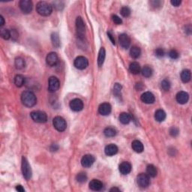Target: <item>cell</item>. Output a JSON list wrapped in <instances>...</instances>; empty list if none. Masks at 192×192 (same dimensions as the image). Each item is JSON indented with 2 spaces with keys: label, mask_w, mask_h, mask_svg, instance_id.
Listing matches in <instances>:
<instances>
[{
  "label": "cell",
  "mask_w": 192,
  "mask_h": 192,
  "mask_svg": "<svg viewBox=\"0 0 192 192\" xmlns=\"http://www.w3.org/2000/svg\"><path fill=\"white\" fill-rule=\"evenodd\" d=\"M119 119L121 123L123 124V125H127V124L130 123V122L131 121V117L128 113H122L119 115Z\"/></svg>",
  "instance_id": "cell-25"
},
{
  "label": "cell",
  "mask_w": 192,
  "mask_h": 192,
  "mask_svg": "<svg viewBox=\"0 0 192 192\" xmlns=\"http://www.w3.org/2000/svg\"><path fill=\"white\" fill-rule=\"evenodd\" d=\"M30 116L32 120L37 123H45L48 121V116L43 111H32L30 113Z\"/></svg>",
  "instance_id": "cell-4"
},
{
  "label": "cell",
  "mask_w": 192,
  "mask_h": 192,
  "mask_svg": "<svg viewBox=\"0 0 192 192\" xmlns=\"http://www.w3.org/2000/svg\"><path fill=\"white\" fill-rule=\"evenodd\" d=\"M19 5H20V10L23 14L28 15L32 12L33 5L32 2L30 0H21L19 3Z\"/></svg>",
  "instance_id": "cell-8"
},
{
  "label": "cell",
  "mask_w": 192,
  "mask_h": 192,
  "mask_svg": "<svg viewBox=\"0 0 192 192\" xmlns=\"http://www.w3.org/2000/svg\"><path fill=\"white\" fill-rule=\"evenodd\" d=\"M141 72H142L143 76L147 78H150V77L152 75V73H153L152 68L149 67V66L148 65L144 66V67L143 68L142 70H141Z\"/></svg>",
  "instance_id": "cell-32"
},
{
  "label": "cell",
  "mask_w": 192,
  "mask_h": 192,
  "mask_svg": "<svg viewBox=\"0 0 192 192\" xmlns=\"http://www.w3.org/2000/svg\"><path fill=\"white\" fill-rule=\"evenodd\" d=\"M21 101L24 106L27 107V108H32L37 103V98L32 92L25 91L21 95Z\"/></svg>",
  "instance_id": "cell-1"
},
{
  "label": "cell",
  "mask_w": 192,
  "mask_h": 192,
  "mask_svg": "<svg viewBox=\"0 0 192 192\" xmlns=\"http://www.w3.org/2000/svg\"><path fill=\"white\" fill-rule=\"evenodd\" d=\"M131 164L128 161H124L119 164V172L122 174V175H127L131 171Z\"/></svg>",
  "instance_id": "cell-18"
},
{
  "label": "cell",
  "mask_w": 192,
  "mask_h": 192,
  "mask_svg": "<svg viewBox=\"0 0 192 192\" xmlns=\"http://www.w3.org/2000/svg\"><path fill=\"white\" fill-rule=\"evenodd\" d=\"M11 35H12V38L13 40L16 41L18 38V33L16 32V30H12V32H11Z\"/></svg>",
  "instance_id": "cell-45"
},
{
  "label": "cell",
  "mask_w": 192,
  "mask_h": 192,
  "mask_svg": "<svg viewBox=\"0 0 192 192\" xmlns=\"http://www.w3.org/2000/svg\"><path fill=\"white\" fill-rule=\"evenodd\" d=\"M141 50L137 46H133L130 50V55L133 59H137L141 56Z\"/></svg>",
  "instance_id": "cell-27"
},
{
  "label": "cell",
  "mask_w": 192,
  "mask_h": 192,
  "mask_svg": "<svg viewBox=\"0 0 192 192\" xmlns=\"http://www.w3.org/2000/svg\"><path fill=\"white\" fill-rule=\"evenodd\" d=\"M181 80L183 83H188V82L191 80V71L188 70V69H185V70L182 71L181 72Z\"/></svg>",
  "instance_id": "cell-23"
},
{
  "label": "cell",
  "mask_w": 192,
  "mask_h": 192,
  "mask_svg": "<svg viewBox=\"0 0 192 192\" xmlns=\"http://www.w3.org/2000/svg\"><path fill=\"white\" fill-rule=\"evenodd\" d=\"M161 88L163 89L164 91H169L170 89V83L169 80H163L161 83Z\"/></svg>",
  "instance_id": "cell-37"
},
{
  "label": "cell",
  "mask_w": 192,
  "mask_h": 192,
  "mask_svg": "<svg viewBox=\"0 0 192 192\" xmlns=\"http://www.w3.org/2000/svg\"><path fill=\"white\" fill-rule=\"evenodd\" d=\"M170 3L172 5L175 6V7H178V6L180 5L182 2L179 1V0H172V1H170Z\"/></svg>",
  "instance_id": "cell-44"
},
{
  "label": "cell",
  "mask_w": 192,
  "mask_h": 192,
  "mask_svg": "<svg viewBox=\"0 0 192 192\" xmlns=\"http://www.w3.org/2000/svg\"><path fill=\"white\" fill-rule=\"evenodd\" d=\"M176 101L180 104H185L188 102V99H189V95L186 92L184 91H180L178 92L176 95Z\"/></svg>",
  "instance_id": "cell-15"
},
{
  "label": "cell",
  "mask_w": 192,
  "mask_h": 192,
  "mask_svg": "<svg viewBox=\"0 0 192 192\" xmlns=\"http://www.w3.org/2000/svg\"><path fill=\"white\" fill-rule=\"evenodd\" d=\"M58 61H59V58H58L57 54L54 52H51V53H48V56L46 57V62L48 65L50 67H53L57 64Z\"/></svg>",
  "instance_id": "cell-13"
},
{
  "label": "cell",
  "mask_w": 192,
  "mask_h": 192,
  "mask_svg": "<svg viewBox=\"0 0 192 192\" xmlns=\"http://www.w3.org/2000/svg\"><path fill=\"white\" fill-rule=\"evenodd\" d=\"M53 5H54V8H56L57 10H62L64 7V3L62 2H54Z\"/></svg>",
  "instance_id": "cell-43"
},
{
  "label": "cell",
  "mask_w": 192,
  "mask_h": 192,
  "mask_svg": "<svg viewBox=\"0 0 192 192\" xmlns=\"http://www.w3.org/2000/svg\"><path fill=\"white\" fill-rule=\"evenodd\" d=\"M76 180L79 183H84L87 180V176L85 173H79L76 176Z\"/></svg>",
  "instance_id": "cell-35"
},
{
  "label": "cell",
  "mask_w": 192,
  "mask_h": 192,
  "mask_svg": "<svg viewBox=\"0 0 192 192\" xmlns=\"http://www.w3.org/2000/svg\"><path fill=\"white\" fill-rule=\"evenodd\" d=\"M21 170L22 173H23V175L24 176L25 179L26 180H29L32 177V169H31V167L29 165V162H28L27 159H26L25 157L22 158V163H21Z\"/></svg>",
  "instance_id": "cell-3"
},
{
  "label": "cell",
  "mask_w": 192,
  "mask_h": 192,
  "mask_svg": "<svg viewBox=\"0 0 192 192\" xmlns=\"http://www.w3.org/2000/svg\"><path fill=\"white\" fill-rule=\"evenodd\" d=\"M15 64V66H16V68L18 69V70L24 68L25 65H26V62H25L24 59L21 57L16 58Z\"/></svg>",
  "instance_id": "cell-33"
},
{
  "label": "cell",
  "mask_w": 192,
  "mask_h": 192,
  "mask_svg": "<svg viewBox=\"0 0 192 192\" xmlns=\"http://www.w3.org/2000/svg\"><path fill=\"white\" fill-rule=\"evenodd\" d=\"M137 183L140 188H147L150 184V177L146 174H140L137 177Z\"/></svg>",
  "instance_id": "cell-7"
},
{
  "label": "cell",
  "mask_w": 192,
  "mask_h": 192,
  "mask_svg": "<svg viewBox=\"0 0 192 192\" xmlns=\"http://www.w3.org/2000/svg\"><path fill=\"white\" fill-rule=\"evenodd\" d=\"M141 101L145 104H153L155 102V95L150 92H146L141 95Z\"/></svg>",
  "instance_id": "cell-17"
},
{
  "label": "cell",
  "mask_w": 192,
  "mask_h": 192,
  "mask_svg": "<svg viewBox=\"0 0 192 192\" xmlns=\"http://www.w3.org/2000/svg\"><path fill=\"white\" fill-rule=\"evenodd\" d=\"M120 13L122 17H128L130 16L131 15V9L129 8L128 7H127V6H124V7H122V8H121Z\"/></svg>",
  "instance_id": "cell-38"
},
{
  "label": "cell",
  "mask_w": 192,
  "mask_h": 192,
  "mask_svg": "<svg viewBox=\"0 0 192 192\" xmlns=\"http://www.w3.org/2000/svg\"><path fill=\"white\" fill-rule=\"evenodd\" d=\"M60 83L56 77L52 76L49 78L48 80V90L50 92H55L59 89Z\"/></svg>",
  "instance_id": "cell-9"
},
{
  "label": "cell",
  "mask_w": 192,
  "mask_h": 192,
  "mask_svg": "<svg viewBox=\"0 0 192 192\" xmlns=\"http://www.w3.org/2000/svg\"><path fill=\"white\" fill-rule=\"evenodd\" d=\"M110 191H118V192H119V191H120V189H119V188H112L111 190H110Z\"/></svg>",
  "instance_id": "cell-53"
},
{
  "label": "cell",
  "mask_w": 192,
  "mask_h": 192,
  "mask_svg": "<svg viewBox=\"0 0 192 192\" xmlns=\"http://www.w3.org/2000/svg\"><path fill=\"white\" fill-rule=\"evenodd\" d=\"M76 29L77 34H78L79 38H84L85 33H86V27H85V23L83 22V19L80 17H77L76 19Z\"/></svg>",
  "instance_id": "cell-5"
},
{
  "label": "cell",
  "mask_w": 192,
  "mask_h": 192,
  "mask_svg": "<svg viewBox=\"0 0 192 192\" xmlns=\"http://www.w3.org/2000/svg\"><path fill=\"white\" fill-rule=\"evenodd\" d=\"M105 56H106V52H105V49L104 48H101L99 50L98 53V65L99 67L102 66L104 62Z\"/></svg>",
  "instance_id": "cell-26"
},
{
  "label": "cell",
  "mask_w": 192,
  "mask_h": 192,
  "mask_svg": "<svg viewBox=\"0 0 192 192\" xmlns=\"http://www.w3.org/2000/svg\"><path fill=\"white\" fill-rule=\"evenodd\" d=\"M121 90H122V86L119 83H115L113 86V94L116 98L121 97Z\"/></svg>",
  "instance_id": "cell-34"
},
{
  "label": "cell",
  "mask_w": 192,
  "mask_h": 192,
  "mask_svg": "<svg viewBox=\"0 0 192 192\" xmlns=\"http://www.w3.org/2000/svg\"><path fill=\"white\" fill-rule=\"evenodd\" d=\"M5 24V20H4V17H3L2 16H0V26H4Z\"/></svg>",
  "instance_id": "cell-52"
},
{
  "label": "cell",
  "mask_w": 192,
  "mask_h": 192,
  "mask_svg": "<svg viewBox=\"0 0 192 192\" xmlns=\"http://www.w3.org/2000/svg\"><path fill=\"white\" fill-rule=\"evenodd\" d=\"M151 4L152 5V6H159L161 4V2L159 1H152L151 2Z\"/></svg>",
  "instance_id": "cell-51"
},
{
  "label": "cell",
  "mask_w": 192,
  "mask_h": 192,
  "mask_svg": "<svg viewBox=\"0 0 192 192\" xmlns=\"http://www.w3.org/2000/svg\"><path fill=\"white\" fill-rule=\"evenodd\" d=\"M75 68L79 70H83V69L86 68L87 66L89 65V61L84 56H78L75 59L74 62Z\"/></svg>",
  "instance_id": "cell-10"
},
{
  "label": "cell",
  "mask_w": 192,
  "mask_h": 192,
  "mask_svg": "<svg viewBox=\"0 0 192 192\" xmlns=\"http://www.w3.org/2000/svg\"><path fill=\"white\" fill-rule=\"evenodd\" d=\"M170 135L172 137H175L178 136L179 134V129H178L177 128H176V127H172L170 129Z\"/></svg>",
  "instance_id": "cell-41"
},
{
  "label": "cell",
  "mask_w": 192,
  "mask_h": 192,
  "mask_svg": "<svg viewBox=\"0 0 192 192\" xmlns=\"http://www.w3.org/2000/svg\"><path fill=\"white\" fill-rule=\"evenodd\" d=\"M70 108L73 111L75 112H79L81 111L83 108V102L82 100L79 98H74L73 100L71 101L70 104H69Z\"/></svg>",
  "instance_id": "cell-11"
},
{
  "label": "cell",
  "mask_w": 192,
  "mask_h": 192,
  "mask_svg": "<svg viewBox=\"0 0 192 192\" xmlns=\"http://www.w3.org/2000/svg\"><path fill=\"white\" fill-rule=\"evenodd\" d=\"M112 20L113 21V23H116V25H120L122 23V19L120 18L119 16H117V15H114L112 16Z\"/></svg>",
  "instance_id": "cell-40"
},
{
  "label": "cell",
  "mask_w": 192,
  "mask_h": 192,
  "mask_svg": "<svg viewBox=\"0 0 192 192\" xmlns=\"http://www.w3.org/2000/svg\"><path fill=\"white\" fill-rule=\"evenodd\" d=\"M58 149H59V146H57V144H53L51 146V147H50V150L52 152H55V151L58 150Z\"/></svg>",
  "instance_id": "cell-49"
},
{
  "label": "cell",
  "mask_w": 192,
  "mask_h": 192,
  "mask_svg": "<svg viewBox=\"0 0 192 192\" xmlns=\"http://www.w3.org/2000/svg\"><path fill=\"white\" fill-rule=\"evenodd\" d=\"M168 55H169V56L172 59H176L179 57V53H178L177 50H170Z\"/></svg>",
  "instance_id": "cell-39"
},
{
  "label": "cell",
  "mask_w": 192,
  "mask_h": 192,
  "mask_svg": "<svg viewBox=\"0 0 192 192\" xmlns=\"http://www.w3.org/2000/svg\"><path fill=\"white\" fill-rule=\"evenodd\" d=\"M111 110H112L111 105L109 103L105 102L100 104L98 108V112L102 116H108L111 113Z\"/></svg>",
  "instance_id": "cell-16"
},
{
  "label": "cell",
  "mask_w": 192,
  "mask_h": 192,
  "mask_svg": "<svg viewBox=\"0 0 192 192\" xmlns=\"http://www.w3.org/2000/svg\"><path fill=\"white\" fill-rule=\"evenodd\" d=\"M129 71L133 74H138L141 72V68L140 64L137 62H133L129 65Z\"/></svg>",
  "instance_id": "cell-22"
},
{
  "label": "cell",
  "mask_w": 192,
  "mask_h": 192,
  "mask_svg": "<svg viewBox=\"0 0 192 192\" xmlns=\"http://www.w3.org/2000/svg\"><path fill=\"white\" fill-rule=\"evenodd\" d=\"M119 42L122 48L127 49L129 48L131 45V38L128 35L123 33L119 36Z\"/></svg>",
  "instance_id": "cell-14"
},
{
  "label": "cell",
  "mask_w": 192,
  "mask_h": 192,
  "mask_svg": "<svg viewBox=\"0 0 192 192\" xmlns=\"http://www.w3.org/2000/svg\"><path fill=\"white\" fill-rule=\"evenodd\" d=\"M104 134L108 137H113L116 136V130L114 128H112V127H108L104 131Z\"/></svg>",
  "instance_id": "cell-31"
},
{
  "label": "cell",
  "mask_w": 192,
  "mask_h": 192,
  "mask_svg": "<svg viewBox=\"0 0 192 192\" xmlns=\"http://www.w3.org/2000/svg\"><path fill=\"white\" fill-rule=\"evenodd\" d=\"M146 174L149 176V177L155 178L158 174V170L157 168L154 166L153 164L148 165L146 167Z\"/></svg>",
  "instance_id": "cell-24"
},
{
  "label": "cell",
  "mask_w": 192,
  "mask_h": 192,
  "mask_svg": "<svg viewBox=\"0 0 192 192\" xmlns=\"http://www.w3.org/2000/svg\"><path fill=\"white\" fill-rule=\"evenodd\" d=\"M89 188L92 191H101L103 188V183L101 182L98 179H92L90 182H89Z\"/></svg>",
  "instance_id": "cell-19"
},
{
  "label": "cell",
  "mask_w": 192,
  "mask_h": 192,
  "mask_svg": "<svg viewBox=\"0 0 192 192\" xmlns=\"http://www.w3.org/2000/svg\"><path fill=\"white\" fill-rule=\"evenodd\" d=\"M0 35L5 40H8L12 35H11V32L7 29H1L0 31Z\"/></svg>",
  "instance_id": "cell-36"
},
{
  "label": "cell",
  "mask_w": 192,
  "mask_h": 192,
  "mask_svg": "<svg viewBox=\"0 0 192 192\" xmlns=\"http://www.w3.org/2000/svg\"><path fill=\"white\" fill-rule=\"evenodd\" d=\"M25 78L21 74H17L15 78V84L17 87H22L25 84Z\"/></svg>",
  "instance_id": "cell-30"
},
{
  "label": "cell",
  "mask_w": 192,
  "mask_h": 192,
  "mask_svg": "<svg viewBox=\"0 0 192 192\" xmlns=\"http://www.w3.org/2000/svg\"><path fill=\"white\" fill-rule=\"evenodd\" d=\"M16 190H17V191H20V192H24L25 191L24 188H23V186H22V185H17V186H16Z\"/></svg>",
  "instance_id": "cell-50"
},
{
  "label": "cell",
  "mask_w": 192,
  "mask_h": 192,
  "mask_svg": "<svg viewBox=\"0 0 192 192\" xmlns=\"http://www.w3.org/2000/svg\"><path fill=\"white\" fill-rule=\"evenodd\" d=\"M131 147L133 149V150L135 152H137V153H141V152H144V144L141 142L140 141L137 140H135L132 142L131 144Z\"/></svg>",
  "instance_id": "cell-21"
},
{
  "label": "cell",
  "mask_w": 192,
  "mask_h": 192,
  "mask_svg": "<svg viewBox=\"0 0 192 192\" xmlns=\"http://www.w3.org/2000/svg\"><path fill=\"white\" fill-rule=\"evenodd\" d=\"M51 41L53 45L55 48H58L60 47V39H59V36L58 33L53 32L51 35Z\"/></svg>",
  "instance_id": "cell-29"
},
{
  "label": "cell",
  "mask_w": 192,
  "mask_h": 192,
  "mask_svg": "<svg viewBox=\"0 0 192 192\" xmlns=\"http://www.w3.org/2000/svg\"><path fill=\"white\" fill-rule=\"evenodd\" d=\"M95 158L92 155H85L81 159V164L83 167H90L95 162Z\"/></svg>",
  "instance_id": "cell-12"
},
{
  "label": "cell",
  "mask_w": 192,
  "mask_h": 192,
  "mask_svg": "<svg viewBox=\"0 0 192 192\" xmlns=\"http://www.w3.org/2000/svg\"><path fill=\"white\" fill-rule=\"evenodd\" d=\"M155 56H158V57H163L164 56L165 53H164V49L162 48H157L156 50H155Z\"/></svg>",
  "instance_id": "cell-42"
},
{
  "label": "cell",
  "mask_w": 192,
  "mask_h": 192,
  "mask_svg": "<svg viewBox=\"0 0 192 192\" xmlns=\"http://www.w3.org/2000/svg\"><path fill=\"white\" fill-rule=\"evenodd\" d=\"M36 11H37L38 14L40 15L41 16L47 17L52 14L53 6L50 3L47 2H39L36 5Z\"/></svg>",
  "instance_id": "cell-2"
},
{
  "label": "cell",
  "mask_w": 192,
  "mask_h": 192,
  "mask_svg": "<svg viewBox=\"0 0 192 192\" xmlns=\"http://www.w3.org/2000/svg\"><path fill=\"white\" fill-rule=\"evenodd\" d=\"M185 33H187V34L190 35L191 33V25H188V26H185Z\"/></svg>",
  "instance_id": "cell-48"
},
{
  "label": "cell",
  "mask_w": 192,
  "mask_h": 192,
  "mask_svg": "<svg viewBox=\"0 0 192 192\" xmlns=\"http://www.w3.org/2000/svg\"><path fill=\"white\" fill-rule=\"evenodd\" d=\"M144 86L142 83H137L136 84V89H137V90L141 91V90H143V89H144Z\"/></svg>",
  "instance_id": "cell-46"
},
{
  "label": "cell",
  "mask_w": 192,
  "mask_h": 192,
  "mask_svg": "<svg viewBox=\"0 0 192 192\" xmlns=\"http://www.w3.org/2000/svg\"><path fill=\"white\" fill-rule=\"evenodd\" d=\"M104 152L108 156H113L118 152V147L115 144H109L105 147Z\"/></svg>",
  "instance_id": "cell-20"
},
{
  "label": "cell",
  "mask_w": 192,
  "mask_h": 192,
  "mask_svg": "<svg viewBox=\"0 0 192 192\" xmlns=\"http://www.w3.org/2000/svg\"><path fill=\"white\" fill-rule=\"evenodd\" d=\"M53 127L56 128V130H57L59 132L64 131L66 129V127H67L65 120L61 116H56L53 119Z\"/></svg>",
  "instance_id": "cell-6"
},
{
  "label": "cell",
  "mask_w": 192,
  "mask_h": 192,
  "mask_svg": "<svg viewBox=\"0 0 192 192\" xmlns=\"http://www.w3.org/2000/svg\"><path fill=\"white\" fill-rule=\"evenodd\" d=\"M155 119L159 122H163L166 119V113L163 110H158L155 113Z\"/></svg>",
  "instance_id": "cell-28"
},
{
  "label": "cell",
  "mask_w": 192,
  "mask_h": 192,
  "mask_svg": "<svg viewBox=\"0 0 192 192\" xmlns=\"http://www.w3.org/2000/svg\"><path fill=\"white\" fill-rule=\"evenodd\" d=\"M108 37H109V38L111 39V42H112L113 45H116V42H115L114 38H113V35L111 34V32H108Z\"/></svg>",
  "instance_id": "cell-47"
}]
</instances>
